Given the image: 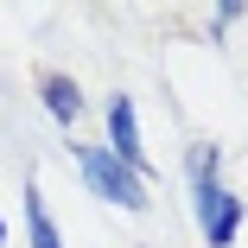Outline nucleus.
Listing matches in <instances>:
<instances>
[{
    "label": "nucleus",
    "instance_id": "obj_1",
    "mask_svg": "<svg viewBox=\"0 0 248 248\" xmlns=\"http://www.w3.org/2000/svg\"><path fill=\"white\" fill-rule=\"evenodd\" d=\"M83 166H89V185L102 191V197H115L121 210H146V191H140L134 166H121V159H108V153H89Z\"/></svg>",
    "mask_w": 248,
    "mask_h": 248
},
{
    "label": "nucleus",
    "instance_id": "obj_2",
    "mask_svg": "<svg viewBox=\"0 0 248 248\" xmlns=\"http://www.w3.org/2000/svg\"><path fill=\"white\" fill-rule=\"evenodd\" d=\"M197 223H204V235H210V248H229L235 242V223H242V210H235V197L223 191V185H197Z\"/></svg>",
    "mask_w": 248,
    "mask_h": 248
},
{
    "label": "nucleus",
    "instance_id": "obj_3",
    "mask_svg": "<svg viewBox=\"0 0 248 248\" xmlns=\"http://www.w3.org/2000/svg\"><path fill=\"white\" fill-rule=\"evenodd\" d=\"M108 134H115V159H121V166H146V159H140V127H134V102H127V95L108 102Z\"/></svg>",
    "mask_w": 248,
    "mask_h": 248
},
{
    "label": "nucleus",
    "instance_id": "obj_4",
    "mask_svg": "<svg viewBox=\"0 0 248 248\" xmlns=\"http://www.w3.org/2000/svg\"><path fill=\"white\" fill-rule=\"evenodd\" d=\"M45 108H51L58 121H77V108H83V102H77V89H70L64 77H45Z\"/></svg>",
    "mask_w": 248,
    "mask_h": 248
},
{
    "label": "nucleus",
    "instance_id": "obj_5",
    "mask_svg": "<svg viewBox=\"0 0 248 248\" xmlns=\"http://www.w3.org/2000/svg\"><path fill=\"white\" fill-rule=\"evenodd\" d=\"M26 229H32V248H58V229H51V217H45L38 197L26 204Z\"/></svg>",
    "mask_w": 248,
    "mask_h": 248
},
{
    "label": "nucleus",
    "instance_id": "obj_6",
    "mask_svg": "<svg viewBox=\"0 0 248 248\" xmlns=\"http://www.w3.org/2000/svg\"><path fill=\"white\" fill-rule=\"evenodd\" d=\"M0 235H7V229H0Z\"/></svg>",
    "mask_w": 248,
    "mask_h": 248
}]
</instances>
